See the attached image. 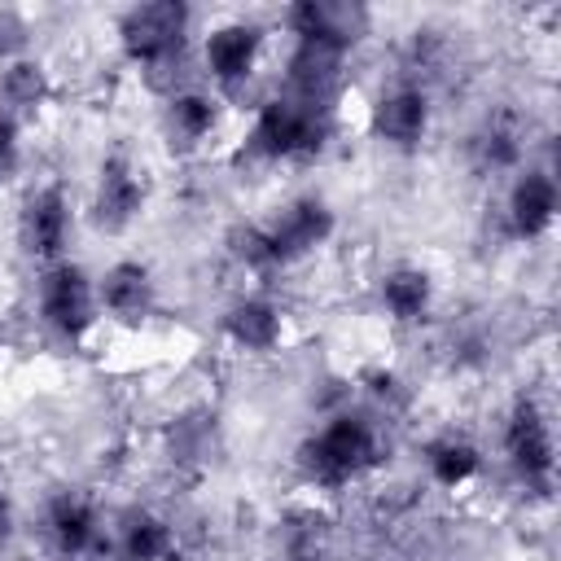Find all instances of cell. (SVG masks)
Masks as SVG:
<instances>
[{
  "label": "cell",
  "mask_w": 561,
  "mask_h": 561,
  "mask_svg": "<svg viewBox=\"0 0 561 561\" xmlns=\"http://www.w3.org/2000/svg\"><path fill=\"white\" fill-rule=\"evenodd\" d=\"M302 473L320 486H346L351 478H359L373 460H377V434L364 416H333L324 430H316L302 447H298Z\"/></svg>",
  "instance_id": "cell-1"
},
{
  "label": "cell",
  "mask_w": 561,
  "mask_h": 561,
  "mask_svg": "<svg viewBox=\"0 0 561 561\" xmlns=\"http://www.w3.org/2000/svg\"><path fill=\"white\" fill-rule=\"evenodd\" d=\"M324 136H329V110L307 105L298 96H272L254 118L250 145L263 158H302L316 153Z\"/></svg>",
  "instance_id": "cell-2"
},
{
  "label": "cell",
  "mask_w": 561,
  "mask_h": 561,
  "mask_svg": "<svg viewBox=\"0 0 561 561\" xmlns=\"http://www.w3.org/2000/svg\"><path fill=\"white\" fill-rule=\"evenodd\" d=\"M184 31H188V4L180 0H149V4H136L123 13L118 22V39H123V53L140 66H158L167 57L180 53L184 44Z\"/></svg>",
  "instance_id": "cell-3"
},
{
  "label": "cell",
  "mask_w": 561,
  "mask_h": 561,
  "mask_svg": "<svg viewBox=\"0 0 561 561\" xmlns=\"http://www.w3.org/2000/svg\"><path fill=\"white\" fill-rule=\"evenodd\" d=\"M285 18H289L298 44H320L333 53L355 48L368 31V9L351 4V0H298V4H289Z\"/></svg>",
  "instance_id": "cell-4"
},
{
  "label": "cell",
  "mask_w": 561,
  "mask_h": 561,
  "mask_svg": "<svg viewBox=\"0 0 561 561\" xmlns=\"http://www.w3.org/2000/svg\"><path fill=\"white\" fill-rule=\"evenodd\" d=\"M39 307H44V320L61 337H83L96 320V289L79 263H57L44 272Z\"/></svg>",
  "instance_id": "cell-5"
},
{
  "label": "cell",
  "mask_w": 561,
  "mask_h": 561,
  "mask_svg": "<svg viewBox=\"0 0 561 561\" xmlns=\"http://www.w3.org/2000/svg\"><path fill=\"white\" fill-rule=\"evenodd\" d=\"M504 451L517 469V478L526 486H535L539 495H548L552 486V430L539 412V403L522 399L508 416V430H504Z\"/></svg>",
  "instance_id": "cell-6"
},
{
  "label": "cell",
  "mask_w": 561,
  "mask_h": 561,
  "mask_svg": "<svg viewBox=\"0 0 561 561\" xmlns=\"http://www.w3.org/2000/svg\"><path fill=\"white\" fill-rule=\"evenodd\" d=\"M267 232V245H272V263H294L302 259L307 250L324 245L329 232H333V210L320 202V197H298L294 206H285V215L263 228Z\"/></svg>",
  "instance_id": "cell-7"
},
{
  "label": "cell",
  "mask_w": 561,
  "mask_h": 561,
  "mask_svg": "<svg viewBox=\"0 0 561 561\" xmlns=\"http://www.w3.org/2000/svg\"><path fill=\"white\" fill-rule=\"evenodd\" d=\"M259 48H263V31L250 26V22H228V26H215L206 35V70L224 83V88H237L254 75V61H259Z\"/></svg>",
  "instance_id": "cell-8"
},
{
  "label": "cell",
  "mask_w": 561,
  "mask_h": 561,
  "mask_svg": "<svg viewBox=\"0 0 561 561\" xmlns=\"http://www.w3.org/2000/svg\"><path fill=\"white\" fill-rule=\"evenodd\" d=\"M337 88H342V53L320 44H298L289 57V96L329 110Z\"/></svg>",
  "instance_id": "cell-9"
},
{
  "label": "cell",
  "mask_w": 561,
  "mask_h": 561,
  "mask_svg": "<svg viewBox=\"0 0 561 561\" xmlns=\"http://www.w3.org/2000/svg\"><path fill=\"white\" fill-rule=\"evenodd\" d=\"M430 127V101L416 88H394L373 110V131L394 149H416Z\"/></svg>",
  "instance_id": "cell-10"
},
{
  "label": "cell",
  "mask_w": 561,
  "mask_h": 561,
  "mask_svg": "<svg viewBox=\"0 0 561 561\" xmlns=\"http://www.w3.org/2000/svg\"><path fill=\"white\" fill-rule=\"evenodd\" d=\"M140 206H145V188L136 180V171L123 158H110L101 167V184H96V202H92L96 224L105 232H118L140 215Z\"/></svg>",
  "instance_id": "cell-11"
},
{
  "label": "cell",
  "mask_w": 561,
  "mask_h": 561,
  "mask_svg": "<svg viewBox=\"0 0 561 561\" xmlns=\"http://www.w3.org/2000/svg\"><path fill=\"white\" fill-rule=\"evenodd\" d=\"M66 232H70V210H66V197L57 188H44L22 206V245H26V254H35V259L61 254Z\"/></svg>",
  "instance_id": "cell-12"
},
{
  "label": "cell",
  "mask_w": 561,
  "mask_h": 561,
  "mask_svg": "<svg viewBox=\"0 0 561 561\" xmlns=\"http://www.w3.org/2000/svg\"><path fill=\"white\" fill-rule=\"evenodd\" d=\"M96 298L105 302L110 316H118L123 324H140L153 311V276L145 263H114L101 276Z\"/></svg>",
  "instance_id": "cell-13"
},
{
  "label": "cell",
  "mask_w": 561,
  "mask_h": 561,
  "mask_svg": "<svg viewBox=\"0 0 561 561\" xmlns=\"http://www.w3.org/2000/svg\"><path fill=\"white\" fill-rule=\"evenodd\" d=\"M508 219H513V232L517 237H543L557 219V184L552 175L543 171H526L517 175L513 193H508Z\"/></svg>",
  "instance_id": "cell-14"
},
{
  "label": "cell",
  "mask_w": 561,
  "mask_h": 561,
  "mask_svg": "<svg viewBox=\"0 0 561 561\" xmlns=\"http://www.w3.org/2000/svg\"><path fill=\"white\" fill-rule=\"evenodd\" d=\"M224 333L245 351H272L280 342V311L267 298H241L228 307Z\"/></svg>",
  "instance_id": "cell-15"
},
{
  "label": "cell",
  "mask_w": 561,
  "mask_h": 561,
  "mask_svg": "<svg viewBox=\"0 0 561 561\" xmlns=\"http://www.w3.org/2000/svg\"><path fill=\"white\" fill-rule=\"evenodd\" d=\"M48 535L57 543V552L79 557L96 543V513L83 495H57L48 508Z\"/></svg>",
  "instance_id": "cell-16"
},
{
  "label": "cell",
  "mask_w": 561,
  "mask_h": 561,
  "mask_svg": "<svg viewBox=\"0 0 561 561\" xmlns=\"http://www.w3.org/2000/svg\"><path fill=\"white\" fill-rule=\"evenodd\" d=\"M434 298V285L421 267H394L386 280H381V302L394 320H421L425 307Z\"/></svg>",
  "instance_id": "cell-17"
},
{
  "label": "cell",
  "mask_w": 561,
  "mask_h": 561,
  "mask_svg": "<svg viewBox=\"0 0 561 561\" xmlns=\"http://www.w3.org/2000/svg\"><path fill=\"white\" fill-rule=\"evenodd\" d=\"M425 460H430L434 482H443V486H465V482L482 469L478 447H473V443H465V438H438V443H430Z\"/></svg>",
  "instance_id": "cell-18"
},
{
  "label": "cell",
  "mask_w": 561,
  "mask_h": 561,
  "mask_svg": "<svg viewBox=\"0 0 561 561\" xmlns=\"http://www.w3.org/2000/svg\"><path fill=\"white\" fill-rule=\"evenodd\" d=\"M171 552V526L153 513H136L123 526V561H162Z\"/></svg>",
  "instance_id": "cell-19"
},
{
  "label": "cell",
  "mask_w": 561,
  "mask_h": 561,
  "mask_svg": "<svg viewBox=\"0 0 561 561\" xmlns=\"http://www.w3.org/2000/svg\"><path fill=\"white\" fill-rule=\"evenodd\" d=\"M167 123H171V136H180L184 145H193V140H202L215 127V101L202 96V92H180V96H171Z\"/></svg>",
  "instance_id": "cell-20"
},
{
  "label": "cell",
  "mask_w": 561,
  "mask_h": 561,
  "mask_svg": "<svg viewBox=\"0 0 561 561\" xmlns=\"http://www.w3.org/2000/svg\"><path fill=\"white\" fill-rule=\"evenodd\" d=\"M0 96L18 110H35L48 96V75L39 61H13L0 70Z\"/></svg>",
  "instance_id": "cell-21"
},
{
  "label": "cell",
  "mask_w": 561,
  "mask_h": 561,
  "mask_svg": "<svg viewBox=\"0 0 561 561\" xmlns=\"http://www.w3.org/2000/svg\"><path fill=\"white\" fill-rule=\"evenodd\" d=\"M486 158H491V167H508V162L517 158V140H513V131L491 127V131H486Z\"/></svg>",
  "instance_id": "cell-22"
},
{
  "label": "cell",
  "mask_w": 561,
  "mask_h": 561,
  "mask_svg": "<svg viewBox=\"0 0 561 561\" xmlns=\"http://www.w3.org/2000/svg\"><path fill=\"white\" fill-rule=\"evenodd\" d=\"M18 162V127L9 114H0V175H9Z\"/></svg>",
  "instance_id": "cell-23"
},
{
  "label": "cell",
  "mask_w": 561,
  "mask_h": 561,
  "mask_svg": "<svg viewBox=\"0 0 561 561\" xmlns=\"http://www.w3.org/2000/svg\"><path fill=\"white\" fill-rule=\"evenodd\" d=\"M9 526H13V508H9V500L0 495V539L9 535Z\"/></svg>",
  "instance_id": "cell-24"
},
{
  "label": "cell",
  "mask_w": 561,
  "mask_h": 561,
  "mask_svg": "<svg viewBox=\"0 0 561 561\" xmlns=\"http://www.w3.org/2000/svg\"><path fill=\"white\" fill-rule=\"evenodd\" d=\"M289 561H320V557H311V552H302V557H289Z\"/></svg>",
  "instance_id": "cell-25"
}]
</instances>
